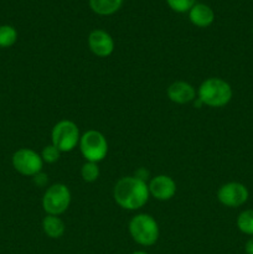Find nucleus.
<instances>
[{
  "label": "nucleus",
  "mask_w": 253,
  "mask_h": 254,
  "mask_svg": "<svg viewBox=\"0 0 253 254\" xmlns=\"http://www.w3.org/2000/svg\"><path fill=\"white\" fill-rule=\"evenodd\" d=\"M149 188L145 180L138 176H126L117 181L113 197L117 205L128 211L144 207L149 200Z\"/></svg>",
  "instance_id": "1"
},
{
  "label": "nucleus",
  "mask_w": 253,
  "mask_h": 254,
  "mask_svg": "<svg viewBox=\"0 0 253 254\" xmlns=\"http://www.w3.org/2000/svg\"><path fill=\"white\" fill-rule=\"evenodd\" d=\"M232 96L233 91L231 84L220 77L205 79L197 91V98L201 103L211 108H222L227 106Z\"/></svg>",
  "instance_id": "2"
},
{
  "label": "nucleus",
  "mask_w": 253,
  "mask_h": 254,
  "mask_svg": "<svg viewBox=\"0 0 253 254\" xmlns=\"http://www.w3.org/2000/svg\"><path fill=\"white\" fill-rule=\"evenodd\" d=\"M129 233L135 243L143 247H151L158 242L160 230L153 216L148 213H139L129 222Z\"/></svg>",
  "instance_id": "3"
},
{
  "label": "nucleus",
  "mask_w": 253,
  "mask_h": 254,
  "mask_svg": "<svg viewBox=\"0 0 253 254\" xmlns=\"http://www.w3.org/2000/svg\"><path fill=\"white\" fill-rule=\"evenodd\" d=\"M79 150L86 161L97 163L103 160L108 154V141L98 130H87L79 139Z\"/></svg>",
  "instance_id": "4"
},
{
  "label": "nucleus",
  "mask_w": 253,
  "mask_h": 254,
  "mask_svg": "<svg viewBox=\"0 0 253 254\" xmlns=\"http://www.w3.org/2000/svg\"><path fill=\"white\" fill-rule=\"evenodd\" d=\"M81 134L79 129L74 122L63 119L55 124L51 131L52 144L59 149L61 153L72 151L79 144Z\"/></svg>",
  "instance_id": "5"
},
{
  "label": "nucleus",
  "mask_w": 253,
  "mask_h": 254,
  "mask_svg": "<svg viewBox=\"0 0 253 254\" xmlns=\"http://www.w3.org/2000/svg\"><path fill=\"white\" fill-rule=\"evenodd\" d=\"M71 203V191L64 184H54L45 191L42 207L47 215L60 216L66 212Z\"/></svg>",
  "instance_id": "6"
},
{
  "label": "nucleus",
  "mask_w": 253,
  "mask_h": 254,
  "mask_svg": "<svg viewBox=\"0 0 253 254\" xmlns=\"http://www.w3.org/2000/svg\"><path fill=\"white\" fill-rule=\"evenodd\" d=\"M12 166L19 174L34 178L41 173L44 168V160L37 151L29 148H21L12 154Z\"/></svg>",
  "instance_id": "7"
},
{
  "label": "nucleus",
  "mask_w": 253,
  "mask_h": 254,
  "mask_svg": "<svg viewBox=\"0 0 253 254\" xmlns=\"http://www.w3.org/2000/svg\"><path fill=\"white\" fill-rule=\"evenodd\" d=\"M248 197H250L248 189L243 184L236 181L223 184L217 191V200L223 206L230 208L241 207L247 202Z\"/></svg>",
  "instance_id": "8"
},
{
  "label": "nucleus",
  "mask_w": 253,
  "mask_h": 254,
  "mask_svg": "<svg viewBox=\"0 0 253 254\" xmlns=\"http://www.w3.org/2000/svg\"><path fill=\"white\" fill-rule=\"evenodd\" d=\"M88 46L92 54L98 57H108L114 51V40L107 31L96 29L88 36Z\"/></svg>",
  "instance_id": "9"
},
{
  "label": "nucleus",
  "mask_w": 253,
  "mask_h": 254,
  "mask_svg": "<svg viewBox=\"0 0 253 254\" xmlns=\"http://www.w3.org/2000/svg\"><path fill=\"white\" fill-rule=\"evenodd\" d=\"M149 193L159 201H168L176 193V183L168 175H158L148 184Z\"/></svg>",
  "instance_id": "10"
},
{
  "label": "nucleus",
  "mask_w": 253,
  "mask_h": 254,
  "mask_svg": "<svg viewBox=\"0 0 253 254\" xmlns=\"http://www.w3.org/2000/svg\"><path fill=\"white\" fill-rule=\"evenodd\" d=\"M168 97L171 102L176 104H186L195 101L196 89L192 84L186 81H176L171 83L168 88Z\"/></svg>",
  "instance_id": "11"
},
{
  "label": "nucleus",
  "mask_w": 253,
  "mask_h": 254,
  "mask_svg": "<svg viewBox=\"0 0 253 254\" xmlns=\"http://www.w3.org/2000/svg\"><path fill=\"white\" fill-rule=\"evenodd\" d=\"M189 19L195 26L207 27L215 21V12L208 5L196 2L189 11Z\"/></svg>",
  "instance_id": "12"
},
{
  "label": "nucleus",
  "mask_w": 253,
  "mask_h": 254,
  "mask_svg": "<svg viewBox=\"0 0 253 254\" xmlns=\"http://www.w3.org/2000/svg\"><path fill=\"white\" fill-rule=\"evenodd\" d=\"M42 230L49 238L59 240L66 232V226L59 216L47 215L42 221Z\"/></svg>",
  "instance_id": "13"
},
{
  "label": "nucleus",
  "mask_w": 253,
  "mask_h": 254,
  "mask_svg": "<svg viewBox=\"0 0 253 254\" xmlns=\"http://www.w3.org/2000/svg\"><path fill=\"white\" fill-rule=\"evenodd\" d=\"M123 0H89V6L96 14L102 16L113 15L121 9Z\"/></svg>",
  "instance_id": "14"
},
{
  "label": "nucleus",
  "mask_w": 253,
  "mask_h": 254,
  "mask_svg": "<svg viewBox=\"0 0 253 254\" xmlns=\"http://www.w3.org/2000/svg\"><path fill=\"white\" fill-rule=\"evenodd\" d=\"M237 228L245 235L253 236V210H245L238 215L236 221Z\"/></svg>",
  "instance_id": "15"
},
{
  "label": "nucleus",
  "mask_w": 253,
  "mask_h": 254,
  "mask_svg": "<svg viewBox=\"0 0 253 254\" xmlns=\"http://www.w3.org/2000/svg\"><path fill=\"white\" fill-rule=\"evenodd\" d=\"M17 41V31L11 25H1L0 26V47L7 49L15 45Z\"/></svg>",
  "instance_id": "16"
},
{
  "label": "nucleus",
  "mask_w": 253,
  "mask_h": 254,
  "mask_svg": "<svg viewBox=\"0 0 253 254\" xmlns=\"http://www.w3.org/2000/svg\"><path fill=\"white\" fill-rule=\"evenodd\" d=\"M101 175L99 166L97 163L92 161H86L81 168V176L86 183H94Z\"/></svg>",
  "instance_id": "17"
},
{
  "label": "nucleus",
  "mask_w": 253,
  "mask_h": 254,
  "mask_svg": "<svg viewBox=\"0 0 253 254\" xmlns=\"http://www.w3.org/2000/svg\"><path fill=\"white\" fill-rule=\"evenodd\" d=\"M60 156H61V151H60L54 144L46 145L44 149H42L41 158L42 160H44V163H47V164L56 163V161H59Z\"/></svg>",
  "instance_id": "18"
},
{
  "label": "nucleus",
  "mask_w": 253,
  "mask_h": 254,
  "mask_svg": "<svg viewBox=\"0 0 253 254\" xmlns=\"http://www.w3.org/2000/svg\"><path fill=\"white\" fill-rule=\"evenodd\" d=\"M166 2L171 10L183 14V12L190 11L191 7L196 4V0H166Z\"/></svg>",
  "instance_id": "19"
},
{
  "label": "nucleus",
  "mask_w": 253,
  "mask_h": 254,
  "mask_svg": "<svg viewBox=\"0 0 253 254\" xmlns=\"http://www.w3.org/2000/svg\"><path fill=\"white\" fill-rule=\"evenodd\" d=\"M32 179H34V183L36 184L37 186H41V188H42V186L46 185L47 180H49V179H47L46 174H44L42 171H41V173L37 174V175H35Z\"/></svg>",
  "instance_id": "20"
},
{
  "label": "nucleus",
  "mask_w": 253,
  "mask_h": 254,
  "mask_svg": "<svg viewBox=\"0 0 253 254\" xmlns=\"http://www.w3.org/2000/svg\"><path fill=\"white\" fill-rule=\"evenodd\" d=\"M245 252L246 254H253V236L247 241V242H246Z\"/></svg>",
  "instance_id": "21"
},
{
  "label": "nucleus",
  "mask_w": 253,
  "mask_h": 254,
  "mask_svg": "<svg viewBox=\"0 0 253 254\" xmlns=\"http://www.w3.org/2000/svg\"><path fill=\"white\" fill-rule=\"evenodd\" d=\"M131 254H149V253L144 252V251H136V252H133Z\"/></svg>",
  "instance_id": "22"
}]
</instances>
